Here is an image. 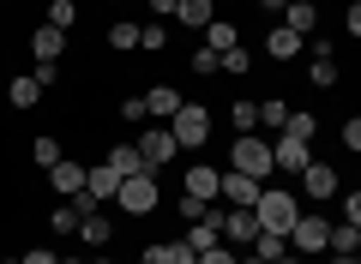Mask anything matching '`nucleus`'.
<instances>
[{
  "mask_svg": "<svg viewBox=\"0 0 361 264\" xmlns=\"http://www.w3.org/2000/svg\"><path fill=\"white\" fill-rule=\"evenodd\" d=\"M229 168H241V175H253V180H271V175H277L271 139H259V132H241V139L229 144Z\"/></svg>",
  "mask_w": 361,
  "mask_h": 264,
  "instance_id": "nucleus-1",
  "label": "nucleus"
},
{
  "mask_svg": "<svg viewBox=\"0 0 361 264\" xmlns=\"http://www.w3.org/2000/svg\"><path fill=\"white\" fill-rule=\"evenodd\" d=\"M259 228H277V234H289V228H295V216H301V199L289 187H271L265 180V192H259Z\"/></svg>",
  "mask_w": 361,
  "mask_h": 264,
  "instance_id": "nucleus-2",
  "label": "nucleus"
},
{
  "mask_svg": "<svg viewBox=\"0 0 361 264\" xmlns=\"http://www.w3.org/2000/svg\"><path fill=\"white\" fill-rule=\"evenodd\" d=\"M325 246H331V222H325L319 210H301L295 228H289V252H301V258H325Z\"/></svg>",
  "mask_w": 361,
  "mask_h": 264,
  "instance_id": "nucleus-3",
  "label": "nucleus"
},
{
  "mask_svg": "<svg viewBox=\"0 0 361 264\" xmlns=\"http://www.w3.org/2000/svg\"><path fill=\"white\" fill-rule=\"evenodd\" d=\"M169 132H175L180 151H199V144L211 139V108H205V102H180V114L169 120Z\"/></svg>",
  "mask_w": 361,
  "mask_h": 264,
  "instance_id": "nucleus-4",
  "label": "nucleus"
},
{
  "mask_svg": "<svg viewBox=\"0 0 361 264\" xmlns=\"http://www.w3.org/2000/svg\"><path fill=\"white\" fill-rule=\"evenodd\" d=\"M115 204L127 216H151L157 204H163V192H157V175H127L121 180V192H115Z\"/></svg>",
  "mask_w": 361,
  "mask_h": 264,
  "instance_id": "nucleus-5",
  "label": "nucleus"
},
{
  "mask_svg": "<svg viewBox=\"0 0 361 264\" xmlns=\"http://www.w3.org/2000/svg\"><path fill=\"white\" fill-rule=\"evenodd\" d=\"M133 144H139V156H145V168H151V175H163V168L180 156V144H175V132H169V126H151V132H133Z\"/></svg>",
  "mask_w": 361,
  "mask_h": 264,
  "instance_id": "nucleus-6",
  "label": "nucleus"
},
{
  "mask_svg": "<svg viewBox=\"0 0 361 264\" xmlns=\"http://www.w3.org/2000/svg\"><path fill=\"white\" fill-rule=\"evenodd\" d=\"M259 192H265V180L241 175V168H223V204H235V210H253Z\"/></svg>",
  "mask_w": 361,
  "mask_h": 264,
  "instance_id": "nucleus-7",
  "label": "nucleus"
},
{
  "mask_svg": "<svg viewBox=\"0 0 361 264\" xmlns=\"http://www.w3.org/2000/svg\"><path fill=\"white\" fill-rule=\"evenodd\" d=\"M271 156H277V175H301V168L313 163V144H307V139H289V132H277V139H271Z\"/></svg>",
  "mask_w": 361,
  "mask_h": 264,
  "instance_id": "nucleus-8",
  "label": "nucleus"
},
{
  "mask_svg": "<svg viewBox=\"0 0 361 264\" xmlns=\"http://www.w3.org/2000/svg\"><path fill=\"white\" fill-rule=\"evenodd\" d=\"M180 192H193V199L217 204V199H223V168H205V163H193L187 175H180Z\"/></svg>",
  "mask_w": 361,
  "mask_h": 264,
  "instance_id": "nucleus-9",
  "label": "nucleus"
},
{
  "mask_svg": "<svg viewBox=\"0 0 361 264\" xmlns=\"http://www.w3.org/2000/svg\"><path fill=\"white\" fill-rule=\"evenodd\" d=\"M301 192H307L313 204H325V199H337V168H331V163H319V156H313V163L301 168Z\"/></svg>",
  "mask_w": 361,
  "mask_h": 264,
  "instance_id": "nucleus-10",
  "label": "nucleus"
},
{
  "mask_svg": "<svg viewBox=\"0 0 361 264\" xmlns=\"http://www.w3.org/2000/svg\"><path fill=\"white\" fill-rule=\"evenodd\" d=\"M223 240L253 252V240H259V210H235V204H229V216H223Z\"/></svg>",
  "mask_w": 361,
  "mask_h": 264,
  "instance_id": "nucleus-11",
  "label": "nucleus"
},
{
  "mask_svg": "<svg viewBox=\"0 0 361 264\" xmlns=\"http://www.w3.org/2000/svg\"><path fill=\"white\" fill-rule=\"evenodd\" d=\"M85 192H90V204H115L121 175H115L109 163H90V168H85Z\"/></svg>",
  "mask_w": 361,
  "mask_h": 264,
  "instance_id": "nucleus-12",
  "label": "nucleus"
},
{
  "mask_svg": "<svg viewBox=\"0 0 361 264\" xmlns=\"http://www.w3.org/2000/svg\"><path fill=\"white\" fill-rule=\"evenodd\" d=\"M49 187L61 192V199H78V192H85V163H73V156H61V163L49 168Z\"/></svg>",
  "mask_w": 361,
  "mask_h": 264,
  "instance_id": "nucleus-13",
  "label": "nucleus"
},
{
  "mask_svg": "<svg viewBox=\"0 0 361 264\" xmlns=\"http://www.w3.org/2000/svg\"><path fill=\"white\" fill-rule=\"evenodd\" d=\"M145 114L169 126V120L180 114V90H175V84H151V90H145Z\"/></svg>",
  "mask_w": 361,
  "mask_h": 264,
  "instance_id": "nucleus-14",
  "label": "nucleus"
},
{
  "mask_svg": "<svg viewBox=\"0 0 361 264\" xmlns=\"http://www.w3.org/2000/svg\"><path fill=\"white\" fill-rule=\"evenodd\" d=\"M301 49H307V37H295L289 25H277V30L265 37V61H277V66H283V61H295Z\"/></svg>",
  "mask_w": 361,
  "mask_h": 264,
  "instance_id": "nucleus-15",
  "label": "nucleus"
},
{
  "mask_svg": "<svg viewBox=\"0 0 361 264\" xmlns=\"http://www.w3.org/2000/svg\"><path fill=\"white\" fill-rule=\"evenodd\" d=\"M103 163L115 168L121 180H127V175H151V168H145V156H139V144H133V139H121V144H109V156H103Z\"/></svg>",
  "mask_w": 361,
  "mask_h": 264,
  "instance_id": "nucleus-16",
  "label": "nucleus"
},
{
  "mask_svg": "<svg viewBox=\"0 0 361 264\" xmlns=\"http://www.w3.org/2000/svg\"><path fill=\"white\" fill-rule=\"evenodd\" d=\"M283 25L295 30V37H313V30H319V0H295V6H283Z\"/></svg>",
  "mask_w": 361,
  "mask_h": 264,
  "instance_id": "nucleus-17",
  "label": "nucleus"
},
{
  "mask_svg": "<svg viewBox=\"0 0 361 264\" xmlns=\"http://www.w3.org/2000/svg\"><path fill=\"white\" fill-rule=\"evenodd\" d=\"M78 240H85V246H97V252H103L109 240H115V222H109L103 210H85V222H78Z\"/></svg>",
  "mask_w": 361,
  "mask_h": 264,
  "instance_id": "nucleus-18",
  "label": "nucleus"
},
{
  "mask_svg": "<svg viewBox=\"0 0 361 264\" xmlns=\"http://www.w3.org/2000/svg\"><path fill=\"white\" fill-rule=\"evenodd\" d=\"M30 54H37V61H61V54H66V30L37 25V37H30Z\"/></svg>",
  "mask_w": 361,
  "mask_h": 264,
  "instance_id": "nucleus-19",
  "label": "nucleus"
},
{
  "mask_svg": "<svg viewBox=\"0 0 361 264\" xmlns=\"http://www.w3.org/2000/svg\"><path fill=\"white\" fill-rule=\"evenodd\" d=\"M175 18H180L187 30H205L211 18H217V0H180V6H175Z\"/></svg>",
  "mask_w": 361,
  "mask_h": 264,
  "instance_id": "nucleus-20",
  "label": "nucleus"
},
{
  "mask_svg": "<svg viewBox=\"0 0 361 264\" xmlns=\"http://www.w3.org/2000/svg\"><path fill=\"white\" fill-rule=\"evenodd\" d=\"M78 222H85V210H78L73 199H61V204L49 210V228H54V234H78Z\"/></svg>",
  "mask_w": 361,
  "mask_h": 264,
  "instance_id": "nucleus-21",
  "label": "nucleus"
},
{
  "mask_svg": "<svg viewBox=\"0 0 361 264\" xmlns=\"http://www.w3.org/2000/svg\"><path fill=\"white\" fill-rule=\"evenodd\" d=\"M307 84H313V90H331V84H337V61H331V49H319V54H313Z\"/></svg>",
  "mask_w": 361,
  "mask_h": 264,
  "instance_id": "nucleus-22",
  "label": "nucleus"
},
{
  "mask_svg": "<svg viewBox=\"0 0 361 264\" xmlns=\"http://www.w3.org/2000/svg\"><path fill=\"white\" fill-rule=\"evenodd\" d=\"M253 252H259V258H265V264H277V258H283V252H289V234H277V228H259Z\"/></svg>",
  "mask_w": 361,
  "mask_h": 264,
  "instance_id": "nucleus-23",
  "label": "nucleus"
},
{
  "mask_svg": "<svg viewBox=\"0 0 361 264\" xmlns=\"http://www.w3.org/2000/svg\"><path fill=\"white\" fill-rule=\"evenodd\" d=\"M6 102H13V108H37V102H42V84H37V78H13V90H6Z\"/></svg>",
  "mask_w": 361,
  "mask_h": 264,
  "instance_id": "nucleus-24",
  "label": "nucleus"
},
{
  "mask_svg": "<svg viewBox=\"0 0 361 264\" xmlns=\"http://www.w3.org/2000/svg\"><path fill=\"white\" fill-rule=\"evenodd\" d=\"M259 126L283 132V126H289V102H283V96H265V102H259Z\"/></svg>",
  "mask_w": 361,
  "mask_h": 264,
  "instance_id": "nucleus-25",
  "label": "nucleus"
},
{
  "mask_svg": "<svg viewBox=\"0 0 361 264\" xmlns=\"http://www.w3.org/2000/svg\"><path fill=\"white\" fill-rule=\"evenodd\" d=\"M235 42H241V37H235V25H229V18H211V25H205V49H235Z\"/></svg>",
  "mask_w": 361,
  "mask_h": 264,
  "instance_id": "nucleus-26",
  "label": "nucleus"
},
{
  "mask_svg": "<svg viewBox=\"0 0 361 264\" xmlns=\"http://www.w3.org/2000/svg\"><path fill=\"white\" fill-rule=\"evenodd\" d=\"M283 132H289V139H307V144H313V139H319V120H313L307 108H289V126H283Z\"/></svg>",
  "mask_w": 361,
  "mask_h": 264,
  "instance_id": "nucleus-27",
  "label": "nucleus"
},
{
  "mask_svg": "<svg viewBox=\"0 0 361 264\" xmlns=\"http://www.w3.org/2000/svg\"><path fill=\"white\" fill-rule=\"evenodd\" d=\"M223 73H229V78H247V73H253V49H241V42L223 49Z\"/></svg>",
  "mask_w": 361,
  "mask_h": 264,
  "instance_id": "nucleus-28",
  "label": "nucleus"
},
{
  "mask_svg": "<svg viewBox=\"0 0 361 264\" xmlns=\"http://www.w3.org/2000/svg\"><path fill=\"white\" fill-rule=\"evenodd\" d=\"M30 163H37V168H54V163H61V139L37 132V144H30Z\"/></svg>",
  "mask_w": 361,
  "mask_h": 264,
  "instance_id": "nucleus-29",
  "label": "nucleus"
},
{
  "mask_svg": "<svg viewBox=\"0 0 361 264\" xmlns=\"http://www.w3.org/2000/svg\"><path fill=\"white\" fill-rule=\"evenodd\" d=\"M139 49H145V54L169 49V25H163V18H151V25H139Z\"/></svg>",
  "mask_w": 361,
  "mask_h": 264,
  "instance_id": "nucleus-30",
  "label": "nucleus"
},
{
  "mask_svg": "<svg viewBox=\"0 0 361 264\" xmlns=\"http://www.w3.org/2000/svg\"><path fill=\"white\" fill-rule=\"evenodd\" d=\"M361 246V228H349V222H331V246L325 252H355Z\"/></svg>",
  "mask_w": 361,
  "mask_h": 264,
  "instance_id": "nucleus-31",
  "label": "nucleus"
},
{
  "mask_svg": "<svg viewBox=\"0 0 361 264\" xmlns=\"http://www.w3.org/2000/svg\"><path fill=\"white\" fill-rule=\"evenodd\" d=\"M73 18H78V0H49V25L54 30H73Z\"/></svg>",
  "mask_w": 361,
  "mask_h": 264,
  "instance_id": "nucleus-32",
  "label": "nucleus"
},
{
  "mask_svg": "<svg viewBox=\"0 0 361 264\" xmlns=\"http://www.w3.org/2000/svg\"><path fill=\"white\" fill-rule=\"evenodd\" d=\"M109 49H139V25H127V18L109 25Z\"/></svg>",
  "mask_w": 361,
  "mask_h": 264,
  "instance_id": "nucleus-33",
  "label": "nucleus"
},
{
  "mask_svg": "<svg viewBox=\"0 0 361 264\" xmlns=\"http://www.w3.org/2000/svg\"><path fill=\"white\" fill-rule=\"evenodd\" d=\"M205 210H211V204H205V199H193V192H180V199H175V216H180V222H199Z\"/></svg>",
  "mask_w": 361,
  "mask_h": 264,
  "instance_id": "nucleus-34",
  "label": "nucleus"
},
{
  "mask_svg": "<svg viewBox=\"0 0 361 264\" xmlns=\"http://www.w3.org/2000/svg\"><path fill=\"white\" fill-rule=\"evenodd\" d=\"M193 73H199V78L223 73V54H217V49H193Z\"/></svg>",
  "mask_w": 361,
  "mask_h": 264,
  "instance_id": "nucleus-35",
  "label": "nucleus"
},
{
  "mask_svg": "<svg viewBox=\"0 0 361 264\" xmlns=\"http://www.w3.org/2000/svg\"><path fill=\"white\" fill-rule=\"evenodd\" d=\"M229 120H235V132H253V126H259V102H235Z\"/></svg>",
  "mask_w": 361,
  "mask_h": 264,
  "instance_id": "nucleus-36",
  "label": "nucleus"
},
{
  "mask_svg": "<svg viewBox=\"0 0 361 264\" xmlns=\"http://www.w3.org/2000/svg\"><path fill=\"white\" fill-rule=\"evenodd\" d=\"M121 120H127V126H145V120H151V114H145V96H127V102H121Z\"/></svg>",
  "mask_w": 361,
  "mask_h": 264,
  "instance_id": "nucleus-37",
  "label": "nucleus"
},
{
  "mask_svg": "<svg viewBox=\"0 0 361 264\" xmlns=\"http://www.w3.org/2000/svg\"><path fill=\"white\" fill-rule=\"evenodd\" d=\"M199 264H241V258H235V246H229V240H217L211 252H199Z\"/></svg>",
  "mask_w": 361,
  "mask_h": 264,
  "instance_id": "nucleus-38",
  "label": "nucleus"
},
{
  "mask_svg": "<svg viewBox=\"0 0 361 264\" xmlns=\"http://www.w3.org/2000/svg\"><path fill=\"white\" fill-rule=\"evenodd\" d=\"M30 78H37L42 90H49V84H61V61H37V73H30Z\"/></svg>",
  "mask_w": 361,
  "mask_h": 264,
  "instance_id": "nucleus-39",
  "label": "nucleus"
},
{
  "mask_svg": "<svg viewBox=\"0 0 361 264\" xmlns=\"http://www.w3.org/2000/svg\"><path fill=\"white\" fill-rule=\"evenodd\" d=\"M343 151L361 156V114H349V120H343Z\"/></svg>",
  "mask_w": 361,
  "mask_h": 264,
  "instance_id": "nucleus-40",
  "label": "nucleus"
},
{
  "mask_svg": "<svg viewBox=\"0 0 361 264\" xmlns=\"http://www.w3.org/2000/svg\"><path fill=\"white\" fill-rule=\"evenodd\" d=\"M343 222H349V228H361V187H355V192H343Z\"/></svg>",
  "mask_w": 361,
  "mask_h": 264,
  "instance_id": "nucleus-41",
  "label": "nucleus"
},
{
  "mask_svg": "<svg viewBox=\"0 0 361 264\" xmlns=\"http://www.w3.org/2000/svg\"><path fill=\"white\" fill-rule=\"evenodd\" d=\"M169 264H199V252L187 240H169Z\"/></svg>",
  "mask_w": 361,
  "mask_h": 264,
  "instance_id": "nucleus-42",
  "label": "nucleus"
},
{
  "mask_svg": "<svg viewBox=\"0 0 361 264\" xmlns=\"http://www.w3.org/2000/svg\"><path fill=\"white\" fill-rule=\"evenodd\" d=\"M145 6H151V18H175V6H180V0H145Z\"/></svg>",
  "mask_w": 361,
  "mask_h": 264,
  "instance_id": "nucleus-43",
  "label": "nucleus"
},
{
  "mask_svg": "<svg viewBox=\"0 0 361 264\" xmlns=\"http://www.w3.org/2000/svg\"><path fill=\"white\" fill-rule=\"evenodd\" d=\"M343 25H349V37H361V0H349V13H343Z\"/></svg>",
  "mask_w": 361,
  "mask_h": 264,
  "instance_id": "nucleus-44",
  "label": "nucleus"
},
{
  "mask_svg": "<svg viewBox=\"0 0 361 264\" xmlns=\"http://www.w3.org/2000/svg\"><path fill=\"white\" fill-rule=\"evenodd\" d=\"M139 264H169V246H145V252H139Z\"/></svg>",
  "mask_w": 361,
  "mask_h": 264,
  "instance_id": "nucleus-45",
  "label": "nucleus"
},
{
  "mask_svg": "<svg viewBox=\"0 0 361 264\" xmlns=\"http://www.w3.org/2000/svg\"><path fill=\"white\" fill-rule=\"evenodd\" d=\"M25 264H61V258H54L49 246H37V252H25Z\"/></svg>",
  "mask_w": 361,
  "mask_h": 264,
  "instance_id": "nucleus-46",
  "label": "nucleus"
},
{
  "mask_svg": "<svg viewBox=\"0 0 361 264\" xmlns=\"http://www.w3.org/2000/svg\"><path fill=\"white\" fill-rule=\"evenodd\" d=\"M325 264H361L355 252H325Z\"/></svg>",
  "mask_w": 361,
  "mask_h": 264,
  "instance_id": "nucleus-47",
  "label": "nucleus"
},
{
  "mask_svg": "<svg viewBox=\"0 0 361 264\" xmlns=\"http://www.w3.org/2000/svg\"><path fill=\"white\" fill-rule=\"evenodd\" d=\"M277 264H307V258H301V252H283V258H277Z\"/></svg>",
  "mask_w": 361,
  "mask_h": 264,
  "instance_id": "nucleus-48",
  "label": "nucleus"
},
{
  "mask_svg": "<svg viewBox=\"0 0 361 264\" xmlns=\"http://www.w3.org/2000/svg\"><path fill=\"white\" fill-rule=\"evenodd\" d=\"M259 6H265V13H283V0H259Z\"/></svg>",
  "mask_w": 361,
  "mask_h": 264,
  "instance_id": "nucleus-49",
  "label": "nucleus"
},
{
  "mask_svg": "<svg viewBox=\"0 0 361 264\" xmlns=\"http://www.w3.org/2000/svg\"><path fill=\"white\" fill-rule=\"evenodd\" d=\"M241 264H265V258H259V252H247V258H241Z\"/></svg>",
  "mask_w": 361,
  "mask_h": 264,
  "instance_id": "nucleus-50",
  "label": "nucleus"
},
{
  "mask_svg": "<svg viewBox=\"0 0 361 264\" xmlns=\"http://www.w3.org/2000/svg\"><path fill=\"white\" fill-rule=\"evenodd\" d=\"M0 264H25V258H0Z\"/></svg>",
  "mask_w": 361,
  "mask_h": 264,
  "instance_id": "nucleus-51",
  "label": "nucleus"
},
{
  "mask_svg": "<svg viewBox=\"0 0 361 264\" xmlns=\"http://www.w3.org/2000/svg\"><path fill=\"white\" fill-rule=\"evenodd\" d=\"M90 264H115V258H90Z\"/></svg>",
  "mask_w": 361,
  "mask_h": 264,
  "instance_id": "nucleus-52",
  "label": "nucleus"
},
{
  "mask_svg": "<svg viewBox=\"0 0 361 264\" xmlns=\"http://www.w3.org/2000/svg\"><path fill=\"white\" fill-rule=\"evenodd\" d=\"M61 264H85V258H61Z\"/></svg>",
  "mask_w": 361,
  "mask_h": 264,
  "instance_id": "nucleus-53",
  "label": "nucleus"
},
{
  "mask_svg": "<svg viewBox=\"0 0 361 264\" xmlns=\"http://www.w3.org/2000/svg\"><path fill=\"white\" fill-rule=\"evenodd\" d=\"M283 6H295V0H283Z\"/></svg>",
  "mask_w": 361,
  "mask_h": 264,
  "instance_id": "nucleus-54",
  "label": "nucleus"
},
{
  "mask_svg": "<svg viewBox=\"0 0 361 264\" xmlns=\"http://www.w3.org/2000/svg\"><path fill=\"white\" fill-rule=\"evenodd\" d=\"M355 258H361V246H355Z\"/></svg>",
  "mask_w": 361,
  "mask_h": 264,
  "instance_id": "nucleus-55",
  "label": "nucleus"
},
{
  "mask_svg": "<svg viewBox=\"0 0 361 264\" xmlns=\"http://www.w3.org/2000/svg\"><path fill=\"white\" fill-rule=\"evenodd\" d=\"M115 6H121V0H115Z\"/></svg>",
  "mask_w": 361,
  "mask_h": 264,
  "instance_id": "nucleus-56",
  "label": "nucleus"
}]
</instances>
